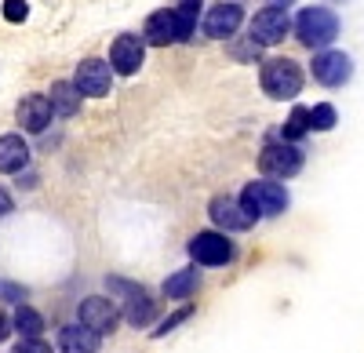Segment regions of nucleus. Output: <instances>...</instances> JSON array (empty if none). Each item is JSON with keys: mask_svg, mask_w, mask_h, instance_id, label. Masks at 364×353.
<instances>
[{"mask_svg": "<svg viewBox=\"0 0 364 353\" xmlns=\"http://www.w3.org/2000/svg\"><path fill=\"white\" fill-rule=\"evenodd\" d=\"M120 320H128L132 328H149L157 320V303L149 299V291H135L132 299H124V310H120Z\"/></svg>", "mask_w": 364, "mask_h": 353, "instance_id": "obj_16", "label": "nucleus"}, {"mask_svg": "<svg viewBox=\"0 0 364 353\" xmlns=\"http://www.w3.org/2000/svg\"><path fill=\"white\" fill-rule=\"evenodd\" d=\"M248 33H252L248 40L259 44V48L281 44V40L291 33V15H288V8H262V11H255Z\"/></svg>", "mask_w": 364, "mask_h": 353, "instance_id": "obj_6", "label": "nucleus"}, {"mask_svg": "<svg viewBox=\"0 0 364 353\" xmlns=\"http://www.w3.org/2000/svg\"><path fill=\"white\" fill-rule=\"evenodd\" d=\"M142 44L149 48H168V44H178V29H175V15L171 8L164 11H154L142 26Z\"/></svg>", "mask_w": 364, "mask_h": 353, "instance_id": "obj_14", "label": "nucleus"}, {"mask_svg": "<svg viewBox=\"0 0 364 353\" xmlns=\"http://www.w3.org/2000/svg\"><path fill=\"white\" fill-rule=\"evenodd\" d=\"M8 335H11V317H8L4 310H0V342H4Z\"/></svg>", "mask_w": 364, "mask_h": 353, "instance_id": "obj_30", "label": "nucleus"}, {"mask_svg": "<svg viewBox=\"0 0 364 353\" xmlns=\"http://www.w3.org/2000/svg\"><path fill=\"white\" fill-rule=\"evenodd\" d=\"M314 80L324 84V87H343L350 77H353V58L346 51H317L314 55Z\"/></svg>", "mask_w": 364, "mask_h": 353, "instance_id": "obj_8", "label": "nucleus"}, {"mask_svg": "<svg viewBox=\"0 0 364 353\" xmlns=\"http://www.w3.org/2000/svg\"><path fill=\"white\" fill-rule=\"evenodd\" d=\"M11 353H55V349H51V342H44V339H18V346H15Z\"/></svg>", "mask_w": 364, "mask_h": 353, "instance_id": "obj_26", "label": "nucleus"}, {"mask_svg": "<svg viewBox=\"0 0 364 353\" xmlns=\"http://www.w3.org/2000/svg\"><path fill=\"white\" fill-rule=\"evenodd\" d=\"M186 251H190V259L197 262V266H230V262L237 259V244L226 237V233H219V229L193 233Z\"/></svg>", "mask_w": 364, "mask_h": 353, "instance_id": "obj_5", "label": "nucleus"}, {"mask_svg": "<svg viewBox=\"0 0 364 353\" xmlns=\"http://www.w3.org/2000/svg\"><path fill=\"white\" fill-rule=\"evenodd\" d=\"M190 317H193V306L186 303V306H178L175 313H168V317H164V320H161V325H157L154 332H149V335H154V339H164V335H171V332H175L178 325H186V320H190Z\"/></svg>", "mask_w": 364, "mask_h": 353, "instance_id": "obj_24", "label": "nucleus"}, {"mask_svg": "<svg viewBox=\"0 0 364 353\" xmlns=\"http://www.w3.org/2000/svg\"><path fill=\"white\" fill-rule=\"evenodd\" d=\"M8 212H15V200L8 190H0V215H8Z\"/></svg>", "mask_w": 364, "mask_h": 353, "instance_id": "obj_28", "label": "nucleus"}, {"mask_svg": "<svg viewBox=\"0 0 364 353\" xmlns=\"http://www.w3.org/2000/svg\"><path fill=\"white\" fill-rule=\"evenodd\" d=\"M291 29H295V37H299L302 48H310V51H328L331 44H336L343 22H339V15L331 11V8L310 4V8H302V11L295 15Z\"/></svg>", "mask_w": 364, "mask_h": 353, "instance_id": "obj_1", "label": "nucleus"}, {"mask_svg": "<svg viewBox=\"0 0 364 353\" xmlns=\"http://www.w3.org/2000/svg\"><path fill=\"white\" fill-rule=\"evenodd\" d=\"M237 200H240V208L252 215V222H259V219H273V215H284V212H288V204H291L288 190H284L281 183H273V179L248 183L245 190H240Z\"/></svg>", "mask_w": 364, "mask_h": 353, "instance_id": "obj_3", "label": "nucleus"}, {"mask_svg": "<svg viewBox=\"0 0 364 353\" xmlns=\"http://www.w3.org/2000/svg\"><path fill=\"white\" fill-rule=\"evenodd\" d=\"M15 116H18V124L26 131H33V135L48 131V124H51V102H48V95H22V102L15 106Z\"/></svg>", "mask_w": 364, "mask_h": 353, "instance_id": "obj_13", "label": "nucleus"}, {"mask_svg": "<svg viewBox=\"0 0 364 353\" xmlns=\"http://www.w3.org/2000/svg\"><path fill=\"white\" fill-rule=\"evenodd\" d=\"M73 87H77L80 95H87V99H106L109 87H113V70H109V63H102V58H84V63L77 66Z\"/></svg>", "mask_w": 364, "mask_h": 353, "instance_id": "obj_9", "label": "nucleus"}, {"mask_svg": "<svg viewBox=\"0 0 364 353\" xmlns=\"http://www.w3.org/2000/svg\"><path fill=\"white\" fill-rule=\"evenodd\" d=\"M306 164V153H302V146H291V142H266L262 153H259V171L273 183H284V179H295Z\"/></svg>", "mask_w": 364, "mask_h": 353, "instance_id": "obj_4", "label": "nucleus"}, {"mask_svg": "<svg viewBox=\"0 0 364 353\" xmlns=\"http://www.w3.org/2000/svg\"><path fill=\"white\" fill-rule=\"evenodd\" d=\"M48 95H51L48 99L51 113H58V116H77L80 113V92L73 87V80H55Z\"/></svg>", "mask_w": 364, "mask_h": 353, "instance_id": "obj_18", "label": "nucleus"}, {"mask_svg": "<svg viewBox=\"0 0 364 353\" xmlns=\"http://www.w3.org/2000/svg\"><path fill=\"white\" fill-rule=\"evenodd\" d=\"M291 0H266V8H288Z\"/></svg>", "mask_w": 364, "mask_h": 353, "instance_id": "obj_31", "label": "nucleus"}, {"mask_svg": "<svg viewBox=\"0 0 364 353\" xmlns=\"http://www.w3.org/2000/svg\"><path fill=\"white\" fill-rule=\"evenodd\" d=\"M4 18L8 22H26L29 18V4L26 0H4Z\"/></svg>", "mask_w": 364, "mask_h": 353, "instance_id": "obj_25", "label": "nucleus"}, {"mask_svg": "<svg viewBox=\"0 0 364 353\" xmlns=\"http://www.w3.org/2000/svg\"><path fill=\"white\" fill-rule=\"evenodd\" d=\"M0 295H4L8 303H18V306H22V299H26V288H18V284H0Z\"/></svg>", "mask_w": 364, "mask_h": 353, "instance_id": "obj_27", "label": "nucleus"}, {"mask_svg": "<svg viewBox=\"0 0 364 353\" xmlns=\"http://www.w3.org/2000/svg\"><path fill=\"white\" fill-rule=\"evenodd\" d=\"M302 66L295 63V58L288 55H277V58H266L262 70H259V84H262V92L269 99H277V102H288L302 92Z\"/></svg>", "mask_w": 364, "mask_h": 353, "instance_id": "obj_2", "label": "nucleus"}, {"mask_svg": "<svg viewBox=\"0 0 364 353\" xmlns=\"http://www.w3.org/2000/svg\"><path fill=\"white\" fill-rule=\"evenodd\" d=\"M146 63V44L142 37L135 33H124V37H117L113 48H109V70L120 73V77H135Z\"/></svg>", "mask_w": 364, "mask_h": 353, "instance_id": "obj_12", "label": "nucleus"}, {"mask_svg": "<svg viewBox=\"0 0 364 353\" xmlns=\"http://www.w3.org/2000/svg\"><path fill=\"white\" fill-rule=\"evenodd\" d=\"M328 4H346V0H328Z\"/></svg>", "mask_w": 364, "mask_h": 353, "instance_id": "obj_32", "label": "nucleus"}, {"mask_svg": "<svg viewBox=\"0 0 364 353\" xmlns=\"http://www.w3.org/2000/svg\"><path fill=\"white\" fill-rule=\"evenodd\" d=\"M306 135H310V109H306V106H295V109L288 113V121L281 124V142L299 146Z\"/></svg>", "mask_w": 364, "mask_h": 353, "instance_id": "obj_21", "label": "nucleus"}, {"mask_svg": "<svg viewBox=\"0 0 364 353\" xmlns=\"http://www.w3.org/2000/svg\"><path fill=\"white\" fill-rule=\"evenodd\" d=\"M233 55H237V58H252V55H259V44H252V40H248L245 48H233Z\"/></svg>", "mask_w": 364, "mask_h": 353, "instance_id": "obj_29", "label": "nucleus"}, {"mask_svg": "<svg viewBox=\"0 0 364 353\" xmlns=\"http://www.w3.org/2000/svg\"><path fill=\"white\" fill-rule=\"evenodd\" d=\"M58 349L63 353H99L102 349V335H95L84 325H66L58 332Z\"/></svg>", "mask_w": 364, "mask_h": 353, "instance_id": "obj_15", "label": "nucleus"}, {"mask_svg": "<svg viewBox=\"0 0 364 353\" xmlns=\"http://www.w3.org/2000/svg\"><path fill=\"white\" fill-rule=\"evenodd\" d=\"M77 325L91 328L95 335H109V332H117V325H120V310H117L113 299H106V295H87V299H80V306H77Z\"/></svg>", "mask_w": 364, "mask_h": 353, "instance_id": "obj_7", "label": "nucleus"}, {"mask_svg": "<svg viewBox=\"0 0 364 353\" xmlns=\"http://www.w3.org/2000/svg\"><path fill=\"white\" fill-rule=\"evenodd\" d=\"M11 332H18L22 339H41V332H44V317L33 310V306H18L15 310V317H11Z\"/></svg>", "mask_w": 364, "mask_h": 353, "instance_id": "obj_22", "label": "nucleus"}, {"mask_svg": "<svg viewBox=\"0 0 364 353\" xmlns=\"http://www.w3.org/2000/svg\"><path fill=\"white\" fill-rule=\"evenodd\" d=\"M200 288V270L197 266H186V270H175L168 281H164V299H190L193 291Z\"/></svg>", "mask_w": 364, "mask_h": 353, "instance_id": "obj_19", "label": "nucleus"}, {"mask_svg": "<svg viewBox=\"0 0 364 353\" xmlns=\"http://www.w3.org/2000/svg\"><path fill=\"white\" fill-rule=\"evenodd\" d=\"M240 26H245V8H240L237 0H223V4L208 8V15H204V37L230 40Z\"/></svg>", "mask_w": 364, "mask_h": 353, "instance_id": "obj_10", "label": "nucleus"}, {"mask_svg": "<svg viewBox=\"0 0 364 353\" xmlns=\"http://www.w3.org/2000/svg\"><path fill=\"white\" fill-rule=\"evenodd\" d=\"M336 121H339V113H336V106H331V102H321V106L310 109V131H331V128H336Z\"/></svg>", "mask_w": 364, "mask_h": 353, "instance_id": "obj_23", "label": "nucleus"}, {"mask_svg": "<svg viewBox=\"0 0 364 353\" xmlns=\"http://www.w3.org/2000/svg\"><path fill=\"white\" fill-rule=\"evenodd\" d=\"M200 8H204V0H178V4L171 8V15H175V29H178V44L193 37Z\"/></svg>", "mask_w": 364, "mask_h": 353, "instance_id": "obj_20", "label": "nucleus"}, {"mask_svg": "<svg viewBox=\"0 0 364 353\" xmlns=\"http://www.w3.org/2000/svg\"><path fill=\"white\" fill-rule=\"evenodd\" d=\"M29 164V146L22 135H0V171L4 175H15V171H26Z\"/></svg>", "mask_w": 364, "mask_h": 353, "instance_id": "obj_17", "label": "nucleus"}, {"mask_svg": "<svg viewBox=\"0 0 364 353\" xmlns=\"http://www.w3.org/2000/svg\"><path fill=\"white\" fill-rule=\"evenodd\" d=\"M208 215H211V222L219 226V233L226 229V233H245V229H252L255 222H252V215L240 208V200L237 197H230V193H219V197H211V204H208Z\"/></svg>", "mask_w": 364, "mask_h": 353, "instance_id": "obj_11", "label": "nucleus"}]
</instances>
